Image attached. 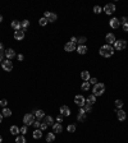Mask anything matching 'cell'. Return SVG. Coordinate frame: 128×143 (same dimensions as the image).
I'll list each match as a JSON object with an SVG mask.
<instances>
[{
	"label": "cell",
	"mask_w": 128,
	"mask_h": 143,
	"mask_svg": "<svg viewBox=\"0 0 128 143\" xmlns=\"http://www.w3.org/2000/svg\"><path fill=\"white\" fill-rule=\"evenodd\" d=\"M99 52H100V55L101 56H104V58H110L113 54H114V47L111 46V45H103L101 47H100V50H99Z\"/></svg>",
	"instance_id": "1"
},
{
	"label": "cell",
	"mask_w": 128,
	"mask_h": 143,
	"mask_svg": "<svg viewBox=\"0 0 128 143\" xmlns=\"http://www.w3.org/2000/svg\"><path fill=\"white\" fill-rule=\"evenodd\" d=\"M104 92H105V84H103V83H97L92 88V95L94 96H101Z\"/></svg>",
	"instance_id": "2"
},
{
	"label": "cell",
	"mask_w": 128,
	"mask_h": 143,
	"mask_svg": "<svg viewBox=\"0 0 128 143\" xmlns=\"http://www.w3.org/2000/svg\"><path fill=\"white\" fill-rule=\"evenodd\" d=\"M126 47H127V41L117 40L114 42V49H115V50H124Z\"/></svg>",
	"instance_id": "3"
},
{
	"label": "cell",
	"mask_w": 128,
	"mask_h": 143,
	"mask_svg": "<svg viewBox=\"0 0 128 143\" xmlns=\"http://www.w3.org/2000/svg\"><path fill=\"white\" fill-rule=\"evenodd\" d=\"M74 103L80 107H83L86 103V99L82 95H77V96H74Z\"/></svg>",
	"instance_id": "4"
},
{
	"label": "cell",
	"mask_w": 128,
	"mask_h": 143,
	"mask_svg": "<svg viewBox=\"0 0 128 143\" xmlns=\"http://www.w3.org/2000/svg\"><path fill=\"white\" fill-rule=\"evenodd\" d=\"M35 122V118H33V115L32 114H26L24 116H23V123H24V125H32Z\"/></svg>",
	"instance_id": "5"
},
{
	"label": "cell",
	"mask_w": 128,
	"mask_h": 143,
	"mask_svg": "<svg viewBox=\"0 0 128 143\" xmlns=\"http://www.w3.org/2000/svg\"><path fill=\"white\" fill-rule=\"evenodd\" d=\"M115 4H111V3H109V4H106L105 6H104V12H105V14H113L114 12H115Z\"/></svg>",
	"instance_id": "6"
},
{
	"label": "cell",
	"mask_w": 128,
	"mask_h": 143,
	"mask_svg": "<svg viewBox=\"0 0 128 143\" xmlns=\"http://www.w3.org/2000/svg\"><path fill=\"white\" fill-rule=\"evenodd\" d=\"M1 66H3V69L5 70V72H10L12 69H13V63L9 60H3V63H1Z\"/></svg>",
	"instance_id": "7"
},
{
	"label": "cell",
	"mask_w": 128,
	"mask_h": 143,
	"mask_svg": "<svg viewBox=\"0 0 128 143\" xmlns=\"http://www.w3.org/2000/svg\"><path fill=\"white\" fill-rule=\"evenodd\" d=\"M45 18L47 19V22H55L58 17H56V14H54V13L46 12V13H45Z\"/></svg>",
	"instance_id": "8"
},
{
	"label": "cell",
	"mask_w": 128,
	"mask_h": 143,
	"mask_svg": "<svg viewBox=\"0 0 128 143\" xmlns=\"http://www.w3.org/2000/svg\"><path fill=\"white\" fill-rule=\"evenodd\" d=\"M64 49H65V51L72 52V51H74V50H76V45H74V43H72V42L69 41V42H67V43H65Z\"/></svg>",
	"instance_id": "9"
},
{
	"label": "cell",
	"mask_w": 128,
	"mask_h": 143,
	"mask_svg": "<svg viewBox=\"0 0 128 143\" xmlns=\"http://www.w3.org/2000/svg\"><path fill=\"white\" fill-rule=\"evenodd\" d=\"M117 116H118V119H119L120 122H123V120H126L127 114H126V111H123L122 109H119V110L117 111Z\"/></svg>",
	"instance_id": "10"
},
{
	"label": "cell",
	"mask_w": 128,
	"mask_h": 143,
	"mask_svg": "<svg viewBox=\"0 0 128 143\" xmlns=\"http://www.w3.org/2000/svg\"><path fill=\"white\" fill-rule=\"evenodd\" d=\"M119 26H120V22H119L118 18H111V19H110V27H111V28L117 29Z\"/></svg>",
	"instance_id": "11"
},
{
	"label": "cell",
	"mask_w": 128,
	"mask_h": 143,
	"mask_svg": "<svg viewBox=\"0 0 128 143\" xmlns=\"http://www.w3.org/2000/svg\"><path fill=\"white\" fill-rule=\"evenodd\" d=\"M60 114H62L63 116H69V115H70V110H69V107L65 106V105H63V106L60 107Z\"/></svg>",
	"instance_id": "12"
},
{
	"label": "cell",
	"mask_w": 128,
	"mask_h": 143,
	"mask_svg": "<svg viewBox=\"0 0 128 143\" xmlns=\"http://www.w3.org/2000/svg\"><path fill=\"white\" fill-rule=\"evenodd\" d=\"M53 132L54 133H62L63 132V126L60 125V123H55L53 125Z\"/></svg>",
	"instance_id": "13"
},
{
	"label": "cell",
	"mask_w": 128,
	"mask_h": 143,
	"mask_svg": "<svg viewBox=\"0 0 128 143\" xmlns=\"http://www.w3.org/2000/svg\"><path fill=\"white\" fill-rule=\"evenodd\" d=\"M5 56L10 60V59H13V58L16 56V51H14L13 49H8V50L5 51Z\"/></svg>",
	"instance_id": "14"
},
{
	"label": "cell",
	"mask_w": 128,
	"mask_h": 143,
	"mask_svg": "<svg viewBox=\"0 0 128 143\" xmlns=\"http://www.w3.org/2000/svg\"><path fill=\"white\" fill-rule=\"evenodd\" d=\"M14 39H16V40H23V39H24V32H23L22 29L16 31V32H14Z\"/></svg>",
	"instance_id": "15"
},
{
	"label": "cell",
	"mask_w": 128,
	"mask_h": 143,
	"mask_svg": "<svg viewBox=\"0 0 128 143\" xmlns=\"http://www.w3.org/2000/svg\"><path fill=\"white\" fill-rule=\"evenodd\" d=\"M106 41H108V45H113L117 40H115V36H114L113 33H108L106 35Z\"/></svg>",
	"instance_id": "16"
},
{
	"label": "cell",
	"mask_w": 128,
	"mask_h": 143,
	"mask_svg": "<svg viewBox=\"0 0 128 143\" xmlns=\"http://www.w3.org/2000/svg\"><path fill=\"white\" fill-rule=\"evenodd\" d=\"M77 52L81 54V55H85L86 52H87V47H86V45H80V46L77 47Z\"/></svg>",
	"instance_id": "17"
},
{
	"label": "cell",
	"mask_w": 128,
	"mask_h": 143,
	"mask_svg": "<svg viewBox=\"0 0 128 143\" xmlns=\"http://www.w3.org/2000/svg\"><path fill=\"white\" fill-rule=\"evenodd\" d=\"M12 28H14L16 31H19V29H22L21 22H19V20H13V22H12Z\"/></svg>",
	"instance_id": "18"
},
{
	"label": "cell",
	"mask_w": 128,
	"mask_h": 143,
	"mask_svg": "<svg viewBox=\"0 0 128 143\" xmlns=\"http://www.w3.org/2000/svg\"><path fill=\"white\" fill-rule=\"evenodd\" d=\"M32 136H33L35 139H40V138L42 137V132H41L40 129H36V130H33V134H32Z\"/></svg>",
	"instance_id": "19"
},
{
	"label": "cell",
	"mask_w": 128,
	"mask_h": 143,
	"mask_svg": "<svg viewBox=\"0 0 128 143\" xmlns=\"http://www.w3.org/2000/svg\"><path fill=\"white\" fill-rule=\"evenodd\" d=\"M81 78H82L85 82H88L90 81V73H88L87 70H83V72L81 73Z\"/></svg>",
	"instance_id": "20"
},
{
	"label": "cell",
	"mask_w": 128,
	"mask_h": 143,
	"mask_svg": "<svg viewBox=\"0 0 128 143\" xmlns=\"http://www.w3.org/2000/svg\"><path fill=\"white\" fill-rule=\"evenodd\" d=\"M55 141V134H54V132L53 133H47V136H46V142L50 143V142H54Z\"/></svg>",
	"instance_id": "21"
},
{
	"label": "cell",
	"mask_w": 128,
	"mask_h": 143,
	"mask_svg": "<svg viewBox=\"0 0 128 143\" xmlns=\"http://www.w3.org/2000/svg\"><path fill=\"white\" fill-rule=\"evenodd\" d=\"M44 123H46L47 126H49V125H54V119H53V116H45V118H44Z\"/></svg>",
	"instance_id": "22"
},
{
	"label": "cell",
	"mask_w": 128,
	"mask_h": 143,
	"mask_svg": "<svg viewBox=\"0 0 128 143\" xmlns=\"http://www.w3.org/2000/svg\"><path fill=\"white\" fill-rule=\"evenodd\" d=\"M4 118H9L10 115H12V110L10 109H6V107H4L3 109V114H1Z\"/></svg>",
	"instance_id": "23"
},
{
	"label": "cell",
	"mask_w": 128,
	"mask_h": 143,
	"mask_svg": "<svg viewBox=\"0 0 128 143\" xmlns=\"http://www.w3.org/2000/svg\"><path fill=\"white\" fill-rule=\"evenodd\" d=\"M10 133H12L13 136H17V134L21 133V132H19V128H18L17 125H12V126H10Z\"/></svg>",
	"instance_id": "24"
},
{
	"label": "cell",
	"mask_w": 128,
	"mask_h": 143,
	"mask_svg": "<svg viewBox=\"0 0 128 143\" xmlns=\"http://www.w3.org/2000/svg\"><path fill=\"white\" fill-rule=\"evenodd\" d=\"M86 102H87V103H90V105H94V103L96 102V96H94V95L88 96V97L86 99Z\"/></svg>",
	"instance_id": "25"
},
{
	"label": "cell",
	"mask_w": 128,
	"mask_h": 143,
	"mask_svg": "<svg viewBox=\"0 0 128 143\" xmlns=\"http://www.w3.org/2000/svg\"><path fill=\"white\" fill-rule=\"evenodd\" d=\"M21 26H22V31L24 32V31L27 29V27L30 26V20L24 19V20H23V22H21Z\"/></svg>",
	"instance_id": "26"
},
{
	"label": "cell",
	"mask_w": 128,
	"mask_h": 143,
	"mask_svg": "<svg viewBox=\"0 0 128 143\" xmlns=\"http://www.w3.org/2000/svg\"><path fill=\"white\" fill-rule=\"evenodd\" d=\"M44 115H45V114H44V111H42V110H37V111L35 112V116L37 118V120L42 119V118H44Z\"/></svg>",
	"instance_id": "27"
},
{
	"label": "cell",
	"mask_w": 128,
	"mask_h": 143,
	"mask_svg": "<svg viewBox=\"0 0 128 143\" xmlns=\"http://www.w3.org/2000/svg\"><path fill=\"white\" fill-rule=\"evenodd\" d=\"M67 130H68L69 133H74V132H76V125H74V124H69L68 128H67Z\"/></svg>",
	"instance_id": "28"
},
{
	"label": "cell",
	"mask_w": 128,
	"mask_h": 143,
	"mask_svg": "<svg viewBox=\"0 0 128 143\" xmlns=\"http://www.w3.org/2000/svg\"><path fill=\"white\" fill-rule=\"evenodd\" d=\"M83 109H85V112H91V110H92V105H90V103L86 102L85 106H83Z\"/></svg>",
	"instance_id": "29"
},
{
	"label": "cell",
	"mask_w": 128,
	"mask_h": 143,
	"mask_svg": "<svg viewBox=\"0 0 128 143\" xmlns=\"http://www.w3.org/2000/svg\"><path fill=\"white\" fill-rule=\"evenodd\" d=\"M81 88H82V91H88L90 89V83L88 82H83V84L81 86Z\"/></svg>",
	"instance_id": "30"
},
{
	"label": "cell",
	"mask_w": 128,
	"mask_h": 143,
	"mask_svg": "<svg viewBox=\"0 0 128 143\" xmlns=\"http://www.w3.org/2000/svg\"><path fill=\"white\" fill-rule=\"evenodd\" d=\"M16 143H26V138L23 136H19L16 138Z\"/></svg>",
	"instance_id": "31"
},
{
	"label": "cell",
	"mask_w": 128,
	"mask_h": 143,
	"mask_svg": "<svg viewBox=\"0 0 128 143\" xmlns=\"http://www.w3.org/2000/svg\"><path fill=\"white\" fill-rule=\"evenodd\" d=\"M77 119H78V122H85L86 120V114H80V112H78Z\"/></svg>",
	"instance_id": "32"
},
{
	"label": "cell",
	"mask_w": 128,
	"mask_h": 143,
	"mask_svg": "<svg viewBox=\"0 0 128 143\" xmlns=\"http://www.w3.org/2000/svg\"><path fill=\"white\" fill-rule=\"evenodd\" d=\"M115 107H118V109H122V106H123V101L122 100H115Z\"/></svg>",
	"instance_id": "33"
},
{
	"label": "cell",
	"mask_w": 128,
	"mask_h": 143,
	"mask_svg": "<svg viewBox=\"0 0 128 143\" xmlns=\"http://www.w3.org/2000/svg\"><path fill=\"white\" fill-rule=\"evenodd\" d=\"M39 23H40V26H46V24H47V19H46L45 17H42V18H40Z\"/></svg>",
	"instance_id": "34"
},
{
	"label": "cell",
	"mask_w": 128,
	"mask_h": 143,
	"mask_svg": "<svg viewBox=\"0 0 128 143\" xmlns=\"http://www.w3.org/2000/svg\"><path fill=\"white\" fill-rule=\"evenodd\" d=\"M94 12H95L96 14H99V13H101V12H103V8H100L99 5H96V6H94Z\"/></svg>",
	"instance_id": "35"
},
{
	"label": "cell",
	"mask_w": 128,
	"mask_h": 143,
	"mask_svg": "<svg viewBox=\"0 0 128 143\" xmlns=\"http://www.w3.org/2000/svg\"><path fill=\"white\" fill-rule=\"evenodd\" d=\"M19 132H21L22 134H23V136H24V134H26V133H27V125H23V126H22V128H19Z\"/></svg>",
	"instance_id": "36"
},
{
	"label": "cell",
	"mask_w": 128,
	"mask_h": 143,
	"mask_svg": "<svg viewBox=\"0 0 128 143\" xmlns=\"http://www.w3.org/2000/svg\"><path fill=\"white\" fill-rule=\"evenodd\" d=\"M86 41H87V39H86V37H80V39L77 40V42H80L81 45H85Z\"/></svg>",
	"instance_id": "37"
},
{
	"label": "cell",
	"mask_w": 128,
	"mask_h": 143,
	"mask_svg": "<svg viewBox=\"0 0 128 143\" xmlns=\"http://www.w3.org/2000/svg\"><path fill=\"white\" fill-rule=\"evenodd\" d=\"M88 83H90V84H94V86H95V84H97V79H96V78H90Z\"/></svg>",
	"instance_id": "38"
},
{
	"label": "cell",
	"mask_w": 128,
	"mask_h": 143,
	"mask_svg": "<svg viewBox=\"0 0 128 143\" xmlns=\"http://www.w3.org/2000/svg\"><path fill=\"white\" fill-rule=\"evenodd\" d=\"M6 103H8V101H6L5 99H3V100H0V106H3V107H5V106H6Z\"/></svg>",
	"instance_id": "39"
},
{
	"label": "cell",
	"mask_w": 128,
	"mask_h": 143,
	"mask_svg": "<svg viewBox=\"0 0 128 143\" xmlns=\"http://www.w3.org/2000/svg\"><path fill=\"white\" fill-rule=\"evenodd\" d=\"M32 125H33V126H36V128H39V126L41 125V123H40V120H35V122H33V124H32Z\"/></svg>",
	"instance_id": "40"
},
{
	"label": "cell",
	"mask_w": 128,
	"mask_h": 143,
	"mask_svg": "<svg viewBox=\"0 0 128 143\" xmlns=\"http://www.w3.org/2000/svg\"><path fill=\"white\" fill-rule=\"evenodd\" d=\"M119 22H120L122 24H124V23H128V17H123V18L119 20Z\"/></svg>",
	"instance_id": "41"
},
{
	"label": "cell",
	"mask_w": 128,
	"mask_h": 143,
	"mask_svg": "<svg viewBox=\"0 0 128 143\" xmlns=\"http://www.w3.org/2000/svg\"><path fill=\"white\" fill-rule=\"evenodd\" d=\"M56 122H58V123H62V122H63V115H62V114L56 116Z\"/></svg>",
	"instance_id": "42"
},
{
	"label": "cell",
	"mask_w": 128,
	"mask_h": 143,
	"mask_svg": "<svg viewBox=\"0 0 128 143\" xmlns=\"http://www.w3.org/2000/svg\"><path fill=\"white\" fill-rule=\"evenodd\" d=\"M40 128H41V130H45V129L47 128V124H46V123H41V125H40Z\"/></svg>",
	"instance_id": "43"
},
{
	"label": "cell",
	"mask_w": 128,
	"mask_h": 143,
	"mask_svg": "<svg viewBox=\"0 0 128 143\" xmlns=\"http://www.w3.org/2000/svg\"><path fill=\"white\" fill-rule=\"evenodd\" d=\"M123 31L128 32V23H124V24H123Z\"/></svg>",
	"instance_id": "44"
},
{
	"label": "cell",
	"mask_w": 128,
	"mask_h": 143,
	"mask_svg": "<svg viewBox=\"0 0 128 143\" xmlns=\"http://www.w3.org/2000/svg\"><path fill=\"white\" fill-rule=\"evenodd\" d=\"M70 42L76 45V43H77V39H76V37H72V39H70Z\"/></svg>",
	"instance_id": "45"
},
{
	"label": "cell",
	"mask_w": 128,
	"mask_h": 143,
	"mask_svg": "<svg viewBox=\"0 0 128 143\" xmlns=\"http://www.w3.org/2000/svg\"><path fill=\"white\" fill-rule=\"evenodd\" d=\"M23 59H24V56H23L22 54H21V55H18V60H19V61H22Z\"/></svg>",
	"instance_id": "46"
},
{
	"label": "cell",
	"mask_w": 128,
	"mask_h": 143,
	"mask_svg": "<svg viewBox=\"0 0 128 143\" xmlns=\"http://www.w3.org/2000/svg\"><path fill=\"white\" fill-rule=\"evenodd\" d=\"M4 55H5V52H3V51H0V59H1V60H3V56H4Z\"/></svg>",
	"instance_id": "47"
},
{
	"label": "cell",
	"mask_w": 128,
	"mask_h": 143,
	"mask_svg": "<svg viewBox=\"0 0 128 143\" xmlns=\"http://www.w3.org/2000/svg\"><path fill=\"white\" fill-rule=\"evenodd\" d=\"M1 120H3V115H1V112H0V123H1Z\"/></svg>",
	"instance_id": "48"
},
{
	"label": "cell",
	"mask_w": 128,
	"mask_h": 143,
	"mask_svg": "<svg viewBox=\"0 0 128 143\" xmlns=\"http://www.w3.org/2000/svg\"><path fill=\"white\" fill-rule=\"evenodd\" d=\"M0 51H3V45L0 43Z\"/></svg>",
	"instance_id": "49"
},
{
	"label": "cell",
	"mask_w": 128,
	"mask_h": 143,
	"mask_svg": "<svg viewBox=\"0 0 128 143\" xmlns=\"http://www.w3.org/2000/svg\"><path fill=\"white\" fill-rule=\"evenodd\" d=\"M3 142V138H1V136H0V143Z\"/></svg>",
	"instance_id": "50"
},
{
	"label": "cell",
	"mask_w": 128,
	"mask_h": 143,
	"mask_svg": "<svg viewBox=\"0 0 128 143\" xmlns=\"http://www.w3.org/2000/svg\"><path fill=\"white\" fill-rule=\"evenodd\" d=\"M1 20H3V17H1V14H0V22H1Z\"/></svg>",
	"instance_id": "51"
},
{
	"label": "cell",
	"mask_w": 128,
	"mask_h": 143,
	"mask_svg": "<svg viewBox=\"0 0 128 143\" xmlns=\"http://www.w3.org/2000/svg\"><path fill=\"white\" fill-rule=\"evenodd\" d=\"M1 63H3V60H1V59H0V64H1Z\"/></svg>",
	"instance_id": "52"
}]
</instances>
